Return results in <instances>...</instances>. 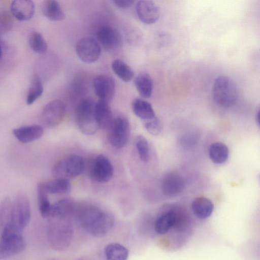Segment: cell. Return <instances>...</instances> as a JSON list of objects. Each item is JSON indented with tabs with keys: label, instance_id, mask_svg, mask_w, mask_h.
Returning <instances> with one entry per match:
<instances>
[{
	"label": "cell",
	"instance_id": "1f68e13d",
	"mask_svg": "<svg viewBox=\"0 0 260 260\" xmlns=\"http://www.w3.org/2000/svg\"><path fill=\"white\" fill-rule=\"evenodd\" d=\"M29 47L35 52L39 54H44L47 51V44L44 37L39 32L31 31L28 37Z\"/></svg>",
	"mask_w": 260,
	"mask_h": 260
},
{
	"label": "cell",
	"instance_id": "9c48e42d",
	"mask_svg": "<svg viewBox=\"0 0 260 260\" xmlns=\"http://www.w3.org/2000/svg\"><path fill=\"white\" fill-rule=\"evenodd\" d=\"M75 50L79 58L83 62L90 63L96 61L101 53L100 44L94 39L85 37L76 44Z\"/></svg>",
	"mask_w": 260,
	"mask_h": 260
},
{
	"label": "cell",
	"instance_id": "e575fe53",
	"mask_svg": "<svg viewBox=\"0 0 260 260\" xmlns=\"http://www.w3.org/2000/svg\"><path fill=\"white\" fill-rule=\"evenodd\" d=\"M114 5L121 8H127L130 7L134 3L132 0H115L113 1Z\"/></svg>",
	"mask_w": 260,
	"mask_h": 260
},
{
	"label": "cell",
	"instance_id": "7c38bea8",
	"mask_svg": "<svg viewBox=\"0 0 260 260\" xmlns=\"http://www.w3.org/2000/svg\"><path fill=\"white\" fill-rule=\"evenodd\" d=\"M93 86L95 93L100 100L109 102L114 95L115 83L114 79L109 76H98L93 81Z\"/></svg>",
	"mask_w": 260,
	"mask_h": 260
},
{
	"label": "cell",
	"instance_id": "7a4b0ae2",
	"mask_svg": "<svg viewBox=\"0 0 260 260\" xmlns=\"http://www.w3.org/2000/svg\"><path fill=\"white\" fill-rule=\"evenodd\" d=\"M47 226V239L50 247L62 251L70 245L73 236V226L67 218H49Z\"/></svg>",
	"mask_w": 260,
	"mask_h": 260
},
{
	"label": "cell",
	"instance_id": "44dd1931",
	"mask_svg": "<svg viewBox=\"0 0 260 260\" xmlns=\"http://www.w3.org/2000/svg\"><path fill=\"white\" fill-rule=\"evenodd\" d=\"M42 11L46 17L52 21H60L66 17L59 3L54 0L44 1L42 5Z\"/></svg>",
	"mask_w": 260,
	"mask_h": 260
},
{
	"label": "cell",
	"instance_id": "9a60e30c",
	"mask_svg": "<svg viewBox=\"0 0 260 260\" xmlns=\"http://www.w3.org/2000/svg\"><path fill=\"white\" fill-rule=\"evenodd\" d=\"M184 186L182 177L175 172L166 173L161 181L162 191L166 196L169 197H174L181 193Z\"/></svg>",
	"mask_w": 260,
	"mask_h": 260
},
{
	"label": "cell",
	"instance_id": "ac0fdd59",
	"mask_svg": "<svg viewBox=\"0 0 260 260\" xmlns=\"http://www.w3.org/2000/svg\"><path fill=\"white\" fill-rule=\"evenodd\" d=\"M94 117L99 128H108L113 119L108 102L99 100L95 103Z\"/></svg>",
	"mask_w": 260,
	"mask_h": 260
},
{
	"label": "cell",
	"instance_id": "f1b7e54d",
	"mask_svg": "<svg viewBox=\"0 0 260 260\" xmlns=\"http://www.w3.org/2000/svg\"><path fill=\"white\" fill-rule=\"evenodd\" d=\"M105 253L106 260H126L128 256L126 248L117 243L108 244Z\"/></svg>",
	"mask_w": 260,
	"mask_h": 260
},
{
	"label": "cell",
	"instance_id": "52a82bcc",
	"mask_svg": "<svg viewBox=\"0 0 260 260\" xmlns=\"http://www.w3.org/2000/svg\"><path fill=\"white\" fill-rule=\"evenodd\" d=\"M108 129V140L111 146L116 149L124 147L128 141L130 134L127 119L121 116L113 118Z\"/></svg>",
	"mask_w": 260,
	"mask_h": 260
},
{
	"label": "cell",
	"instance_id": "d590c367",
	"mask_svg": "<svg viewBox=\"0 0 260 260\" xmlns=\"http://www.w3.org/2000/svg\"><path fill=\"white\" fill-rule=\"evenodd\" d=\"M256 120L258 124H259V111H258L256 115Z\"/></svg>",
	"mask_w": 260,
	"mask_h": 260
},
{
	"label": "cell",
	"instance_id": "d6986e66",
	"mask_svg": "<svg viewBox=\"0 0 260 260\" xmlns=\"http://www.w3.org/2000/svg\"><path fill=\"white\" fill-rule=\"evenodd\" d=\"M75 209L74 202L69 199L60 200L51 205L49 218H67Z\"/></svg>",
	"mask_w": 260,
	"mask_h": 260
},
{
	"label": "cell",
	"instance_id": "5bb4252c",
	"mask_svg": "<svg viewBox=\"0 0 260 260\" xmlns=\"http://www.w3.org/2000/svg\"><path fill=\"white\" fill-rule=\"evenodd\" d=\"M136 12L139 19L146 24L156 22L160 16L158 7L151 1H138L136 5Z\"/></svg>",
	"mask_w": 260,
	"mask_h": 260
},
{
	"label": "cell",
	"instance_id": "4dcf8cb0",
	"mask_svg": "<svg viewBox=\"0 0 260 260\" xmlns=\"http://www.w3.org/2000/svg\"><path fill=\"white\" fill-rule=\"evenodd\" d=\"M113 72L122 81L127 82L134 76V73L131 68L123 60L116 59L111 64Z\"/></svg>",
	"mask_w": 260,
	"mask_h": 260
},
{
	"label": "cell",
	"instance_id": "484cf974",
	"mask_svg": "<svg viewBox=\"0 0 260 260\" xmlns=\"http://www.w3.org/2000/svg\"><path fill=\"white\" fill-rule=\"evenodd\" d=\"M177 221V216L173 211L168 212L160 216L155 224V232L158 234H165L173 226Z\"/></svg>",
	"mask_w": 260,
	"mask_h": 260
},
{
	"label": "cell",
	"instance_id": "4fadbf2b",
	"mask_svg": "<svg viewBox=\"0 0 260 260\" xmlns=\"http://www.w3.org/2000/svg\"><path fill=\"white\" fill-rule=\"evenodd\" d=\"M96 36L100 44L108 51L117 48L121 43V37L118 30L107 25L101 26Z\"/></svg>",
	"mask_w": 260,
	"mask_h": 260
},
{
	"label": "cell",
	"instance_id": "4316f807",
	"mask_svg": "<svg viewBox=\"0 0 260 260\" xmlns=\"http://www.w3.org/2000/svg\"><path fill=\"white\" fill-rule=\"evenodd\" d=\"M44 187L48 193L62 194L69 192L71 184L67 179L55 178L48 182H43Z\"/></svg>",
	"mask_w": 260,
	"mask_h": 260
},
{
	"label": "cell",
	"instance_id": "836d02e7",
	"mask_svg": "<svg viewBox=\"0 0 260 260\" xmlns=\"http://www.w3.org/2000/svg\"><path fill=\"white\" fill-rule=\"evenodd\" d=\"M144 127L150 134L153 136L159 135L162 129V124L156 117L146 120L144 123Z\"/></svg>",
	"mask_w": 260,
	"mask_h": 260
},
{
	"label": "cell",
	"instance_id": "277c9868",
	"mask_svg": "<svg viewBox=\"0 0 260 260\" xmlns=\"http://www.w3.org/2000/svg\"><path fill=\"white\" fill-rule=\"evenodd\" d=\"M212 93L214 102L223 107H230L234 105L238 95L235 82L230 77L225 76L218 77L215 79Z\"/></svg>",
	"mask_w": 260,
	"mask_h": 260
},
{
	"label": "cell",
	"instance_id": "f546056e",
	"mask_svg": "<svg viewBox=\"0 0 260 260\" xmlns=\"http://www.w3.org/2000/svg\"><path fill=\"white\" fill-rule=\"evenodd\" d=\"M43 85L40 76L38 74L33 76L26 95V103L27 105L32 104L42 94Z\"/></svg>",
	"mask_w": 260,
	"mask_h": 260
},
{
	"label": "cell",
	"instance_id": "8fae6325",
	"mask_svg": "<svg viewBox=\"0 0 260 260\" xmlns=\"http://www.w3.org/2000/svg\"><path fill=\"white\" fill-rule=\"evenodd\" d=\"M90 174L95 181L105 183L112 178L114 169L110 160L106 156L100 154L94 159Z\"/></svg>",
	"mask_w": 260,
	"mask_h": 260
},
{
	"label": "cell",
	"instance_id": "8992f818",
	"mask_svg": "<svg viewBox=\"0 0 260 260\" xmlns=\"http://www.w3.org/2000/svg\"><path fill=\"white\" fill-rule=\"evenodd\" d=\"M84 167V161L81 156L71 154L54 165L52 174L55 178L68 179L80 175Z\"/></svg>",
	"mask_w": 260,
	"mask_h": 260
},
{
	"label": "cell",
	"instance_id": "ba28073f",
	"mask_svg": "<svg viewBox=\"0 0 260 260\" xmlns=\"http://www.w3.org/2000/svg\"><path fill=\"white\" fill-rule=\"evenodd\" d=\"M65 113L64 103L60 100H54L43 107L40 115V120L45 127H54L62 121Z\"/></svg>",
	"mask_w": 260,
	"mask_h": 260
},
{
	"label": "cell",
	"instance_id": "3957f363",
	"mask_svg": "<svg viewBox=\"0 0 260 260\" xmlns=\"http://www.w3.org/2000/svg\"><path fill=\"white\" fill-rule=\"evenodd\" d=\"M31 216L29 200L24 193H19L13 201L12 219L10 225L1 236L11 234H20L29 223Z\"/></svg>",
	"mask_w": 260,
	"mask_h": 260
},
{
	"label": "cell",
	"instance_id": "e0dca14e",
	"mask_svg": "<svg viewBox=\"0 0 260 260\" xmlns=\"http://www.w3.org/2000/svg\"><path fill=\"white\" fill-rule=\"evenodd\" d=\"M13 133L19 142L28 143L41 138L44 134V129L39 125H30L15 128Z\"/></svg>",
	"mask_w": 260,
	"mask_h": 260
},
{
	"label": "cell",
	"instance_id": "8d00e7d4",
	"mask_svg": "<svg viewBox=\"0 0 260 260\" xmlns=\"http://www.w3.org/2000/svg\"><path fill=\"white\" fill-rule=\"evenodd\" d=\"M2 53H3V52H2V47L0 45V59L2 57Z\"/></svg>",
	"mask_w": 260,
	"mask_h": 260
},
{
	"label": "cell",
	"instance_id": "2e32d148",
	"mask_svg": "<svg viewBox=\"0 0 260 260\" xmlns=\"http://www.w3.org/2000/svg\"><path fill=\"white\" fill-rule=\"evenodd\" d=\"M10 11L13 16L19 21H27L34 16L35 6L30 0H15L11 4Z\"/></svg>",
	"mask_w": 260,
	"mask_h": 260
},
{
	"label": "cell",
	"instance_id": "7402d4cb",
	"mask_svg": "<svg viewBox=\"0 0 260 260\" xmlns=\"http://www.w3.org/2000/svg\"><path fill=\"white\" fill-rule=\"evenodd\" d=\"M229 150L225 144L217 142L212 143L209 148V156L212 162L222 164L228 159Z\"/></svg>",
	"mask_w": 260,
	"mask_h": 260
},
{
	"label": "cell",
	"instance_id": "cb8c5ba5",
	"mask_svg": "<svg viewBox=\"0 0 260 260\" xmlns=\"http://www.w3.org/2000/svg\"><path fill=\"white\" fill-rule=\"evenodd\" d=\"M135 86L141 96L144 98L151 96L153 88V80L147 73L138 75L134 80Z\"/></svg>",
	"mask_w": 260,
	"mask_h": 260
},
{
	"label": "cell",
	"instance_id": "30bf717a",
	"mask_svg": "<svg viewBox=\"0 0 260 260\" xmlns=\"http://www.w3.org/2000/svg\"><path fill=\"white\" fill-rule=\"evenodd\" d=\"M26 243L20 234H11L1 237L0 259L15 255L23 251Z\"/></svg>",
	"mask_w": 260,
	"mask_h": 260
},
{
	"label": "cell",
	"instance_id": "d4e9b609",
	"mask_svg": "<svg viewBox=\"0 0 260 260\" xmlns=\"http://www.w3.org/2000/svg\"><path fill=\"white\" fill-rule=\"evenodd\" d=\"M13 201L4 198L0 204V235L10 224L12 219Z\"/></svg>",
	"mask_w": 260,
	"mask_h": 260
},
{
	"label": "cell",
	"instance_id": "603a6c76",
	"mask_svg": "<svg viewBox=\"0 0 260 260\" xmlns=\"http://www.w3.org/2000/svg\"><path fill=\"white\" fill-rule=\"evenodd\" d=\"M132 109L137 116L145 121L155 117L151 104L143 99H135L133 102Z\"/></svg>",
	"mask_w": 260,
	"mask_h": 260
},
{
	"label": "cell",
	"instance_id": "6da1fadb",
	"mask_svg": "<svg viewBox=\"0 0 260 260\" xmlns=\"http://www.w3.org/2000/svg\"><path fill=\"white\" fill-rule=\"evenodd\" d=\"M78 218L83 229L96 237L106 235L113 227L114 222L110 214L94 206L82 208L78 213Z\"/></svg>",
	"mask_w": 260,
	"mask_h": 260
},
{
	"label": "cell",
	"instance_id": "d6a6232c",
	"mask_svg": "<svg viewBox=\"0 0 260 260\" xmlns=\"http://www.w3.org/2000/svg\"><path fill=\"white\" fill-rule=\"evenodd\" d=\"M136 147L140 159L147 162L149 159V147L147 140L142 136L137 137Z\"/></svg>",
	"mask_w": 260,
	"mask_h": 260
},
{
	"label": "cell",
	"instance_id": "5b68a950",
	"mask_svg": "<svg viewBox=\"0 0 260 260\" xmlns=\"http://www.w3.org/2000/svg\"><path fill=\"white\" fill-rule=\"evenodd\" d=\"M95 103L90 99H85L77 105L75 119L80 130L85 135H92L99 127L94 117Z\"/></svg>",
	"mask_w": 260,
	"mask_h": 260
},
{
	"label": "cell",
	"instance_id": "ffe728a7",
	"mask_svg": "<svg viewBox=\"0 0 260 260\" xmlns=\"http://www.w3.org/2000/svg\"><path fill=\"white\" fill-rule=\"evenodd\" d=\"M193 214L199 218L204 219L209 217L214 210V204L208 198L204 197H198L191 204Z\"/></svg>",
	"mask_w": 260,
	"mask_h": 260
},
{
	"label": "cell",
	"instance_id": "83f0119b",
	"mask_svg": "<svg viewBox=\"0 0 260 260\" xmlns=\"http://www.w3.org/2000/svg\"><path fill=\"white\" fill-rule=\"evenodd\" d=\"M48 194L43 182L39 183L37 186L38 208L41 215L44 218L49 217L51 206Z\"/></svg>",
	"mask_w": 260,
	"mask_h": 260
}]
</instances>
